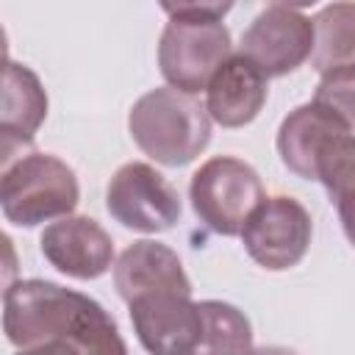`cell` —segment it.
<instances>
[{"label": "cell", "instance_id": "1", "mask_svg": "<svg viewBox=\"0 0 355 355\" xmlns=\"http://www.w3.org/2000/svg\"><path fill=\"white\" fill-rule=\"evenodd\" d=\"M3 333L19 352H128L114 316L97 300L39 277L3 291Z\"/></svg>", "mask_w": 355, "mask_h": 355}, {"label": "cell", "instance_id": "2", "mask_svg": "<svg viewBox=\"0 0 355 355\" xmlns=\"http://www.w3.org/2000/svg\"><path fill=\"white\" fill-rule=\"evenodd\" d=\"M211 122L208 108L175 86L141 94L128 114V130L136 147L164 166L191 164L211 141Z\"/></svg>", "mask_w": 355, "mask_h": 355}, {"label": "cell", "instance_id": "3", "mask_svg": "<svg viewBox=\"0 0 355 355\" xmlns=\"http://www.w3.org/2000/svg\"><path fill=\"white\" fill-rule=\"evenodd\" d=\"M80 200L72 166L50 153H28L3 164L0 208L17 227L69 216Z\"/></svg>", "mask_w": 355, "mask_h": 355}, {"label": "cell", "instance_id": "4", "mask_svg": "<svg viewBox=\"0 0 355 355\" xmlns=\"http://www.w3.org/2000/svg\"><path fill=\"white\" fill-rule=\"evenodd\" d=\"M263 197L258 172L233 155L208 158L189 183V200L197 219L219 236H241L244 222Z\"/></svg>", "mask_w": 355, "mask_h": 355}, {"label": "cell", "instance_id": "5", "mask_svg": "<svg viewBox=\"0 0 355 355\" xmlns=\"http://www.w3.org/2000/svg\"><path fill=\"white\" fill-rule=\"evenodd\" d=\"M233 55L230 31L208 17H172L161 31L158 67L169 86L197 94Z\"/></svg>", "mask_w": 355, "mask_h": 355}, {"label": "cell", "instance_id": "6", "mask_svg": "<svg viewBox=\"0 0 355 355\" xmlns=\"http://www.w3.org/2000/svg\"><path fill=\"white\" fill-rule=\"evenodd\" d=\"M105 208L122 227L139 233L172 230L183 211L178 189L144 161L122 164L111 175L105 189Z\"/></svg>", "mask_w": 355, "mask_h": 355}, {"label": "cell", "instance_id": "7", "mask_svg": "<svg viewBox=\"0 0 355 355\" xmlns=\"http://www.w3.org/2000/svg\"><path fill=\"white\" fill-rule=\"evenodd\" d=\"M311 236L313 222L308 208L286 194L263 197L241 227L247 255L269 272L297 266L311 247Z\"/></svg>", "mask_w": 355, "mask_h": 355}, {"label": "cell", "instance_id": "8", "mask_svg": "<svg viewBox=\"0 0 355 355\" xmlns=\"http://www.w3.org/2000/svg\"><path fill=\"white\" fill-rule=\"evenodd\" d=\"M313 50V19L297 8L272 6L261 11L241 36V55H247L266 78L294 72Z\"/></svg>", "mask_w": 355, "mask_h": 355}, {"label": "cell", "instance_id": "9", "mask_svg": "<svg viewBox=\"0 0 355 355\" xmlns=\"http://www.w3.org/2000/svg\"><path fill=\"white\" fill-rule=\"evenodd\" d=\"M133 330L147 352H200L202 308L189 294H144L128 302Z\"/></svg>", "mask_w": 355, "mask_h": 355}, {"label": "cell", "instance_id": "10", "mask_svg": "<svg viewBox=\"0 0 355 355\" xmlns=\"http://www.w3.org/2000/svg\"><path fill=\"white\" fill-rule=\"evenodd\" d=\"M42 255L61 275L94 280L114 266V241L92 216H61L39 239Z\"/></svg>", "mask_w": 355, "mask_h": 355}, {"label": "cell", "instance_id": "11", "mask_svg": "<svg viewBox=\"0 0 355 355\" xmlns=\"http://www.w3.org/2000/svg\"><path fill=\"white\" fill-rule=\"evenodd\" d=\"M114 286L125 302L144 294H189L191 280L178 252L161 241L141 239L122 250L114 263Z\"/></svg>", "mask_w": 355, "mask_h": 355}, {"label": "cell", "instance_id": "12", "mask_svg": "<svg viewBox=\"0 0 355 355\" xmlns=\"http://www.w3.org/2000/svg\"><path fill=\"white\" fill-rule=\"evenodd\" d=\"M266 75L247 58V55H230L208 80V97L205 108L211 119L222 128H244L250 125L263 103H266Z\"/></svg>", "mask_w": 355, "mask_h": 355}, {"label": "cell", "instance_id": "13", "mask_svg": "<svg viewBox=\"0 0 355 355\" xmlns=\"http://www.w3.org/2000/svg\"><path fill=\"white\" fill-rule=\"evenodd\" d=\"M347 128L349 125H344L330 108H324L316 100L297 105L294 111H288V116L280 122V130H277L280 161L297 178L316 180V161H319L322 150L327 147V141L336 133H341Z\"/></svg>", "mask_w": 355, "mask_h": 355}, {"label": "cell", "instance_id": "14", "mask_svg": "<svg viewBox=\"0 0 355 355\" xmlns=\"http://www.w3.org/2000/svg\"><path fill=\"white\" fill-rule=\"evenodd\" d=\"M47 116V94L42 80L33 69L17 61H6L3 72V114H0V133H3V164L14 158V147H25L33 141L39 125Z\"/></svg>", "mask_w": 355, "mask_h": 355}, {"label": "cell", "instance_id": "15", "mask_svg": "<svg viewBox=\"0 0 355 355\" xmlns=\"http://www.w3.org/2000/svg\"><path fill=\"white\" fill-rule=\"evenodd\" d=\"M349 64H355V3L341 0L313 17L311 67L324 75Z\"/></svg>", "mask_w": 355, "mask_h": 355}, {"label": "cell", "instance_id": "16", "mask_svg": "<svg viewBox=\"0 0 355 355\" xmlns=\"http://www.w3.org/2000/svg\"><path fill=\"white\" fill-rule=\"evenodd\" d=\"M202 344L200 352H244L252 349L250 319L230 302L202 300Z\"/></svg>", "mask_w": 355, "mask_h": 355}, {"label": "cell", "instance_id": "17", "mask_svg": "<svg viewBox=\"0 0 355 355\" xmlns=\"http://www.w3.org/2000/svg\"><path fill=\"white\" fill-rule=\"evenodd\" d=\"M316 180L327 189L330 202L355 191V136L347 130L336 133L316 161Z\"/></svg>", "mask_w": 355, "mask_h": 355}, {"label": "cell", "instance_id": "18", "mask_svg": "<svg viewBox=\"0 0 355 355\" xmlns=\"http://www.w3.org/2000/svg\"><path fill=\"white\" fill-rule=\"evenodd\" d=\"M313 100L330 108L344 125L355 128V64L324 72Z\"/></svg>", "mask_w": 355, "mask_h": 355}, {"label": "cell", "instance_id": "19", "mask_svg": "<svg viewBox=\"0 0 355 355\" xmlns=\"http://www.w3.org/2000/svg\"><path fill=\"white\" fill-rule=\"evenodd\" d=\"M158 6L169 17H208V19H222L236 0H158Z\"/></svg>", "mask_w": 355, "mask_h": 355}, {"label": "cell", "instance_id": "20", "mask_svg": "<svg viewBox=\"0 0 355 355\" xmlns=\"http://www.w3.org/2000/svg\"><path fill=\"white\" fill-rule=\"evenodd\" d=\"M336 208H338V219H341L344 236H347L349 244L355 247V191L338 197V200H336Z\"/></svg>", "mask_w": 355, "mask_h": 355}, {"label": "cell", "instance_id": "21", "mask_svg": "<svg viewBox=\"0 0 355 355\" xmlns=\"http://www.w3.org/2000/svg\"><path fill=\"white\" fill-rule=\"evenodd\" d=\"M269 3L286 6V8H308V6H313V3H319V0H269Z\"/></svg>", "mask_w": 355, "mask_h": 355}]
</instances>
